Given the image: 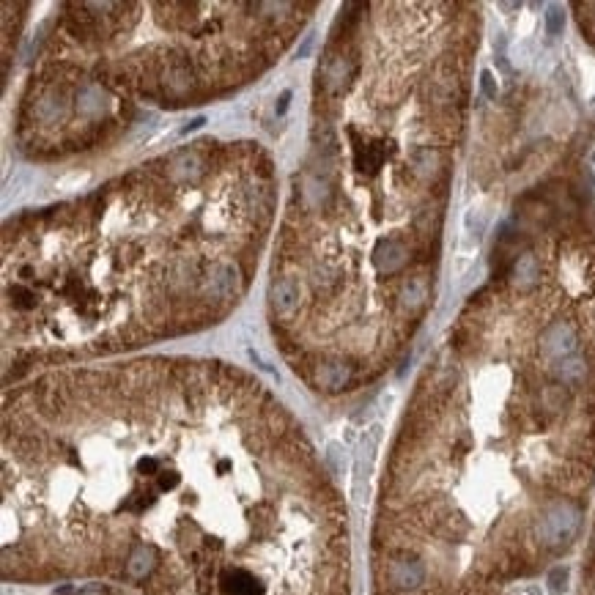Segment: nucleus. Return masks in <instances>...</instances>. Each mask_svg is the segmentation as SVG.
<instances>
[{
  "label": "nucleus",
  "mask_w": 595,
  "mask_h": 595,
  "mask_svg": "<svg viewBox=\"0 0 595 595\" xmlns=\"http://www.w3.org/2000/svg\"><path fill=\"white\" fill-rule=\"evenodd\" d=\"M374 264L381 274H398L409 264V247L398 239H381L374 250Z\"/></svg>",
  "instance_id": "obj_5"
},
{
  "label": "nucleus",
  "mask_w": 595,
  "mask_h": 595,
  "mask_svg": "<svg viewBox=\"0 0 595 595\" xmlns=\"http://www.w3.org/2000/svg\"><path fill=\"white\" fill-rule=\"evenodd\" d=\"M250 360H253V362H255V365H258V368H261L264 374H269V376H274V379H277V371L271 368L269 362H267V360H264V357H261L258 351H253V349H250Z\"/></svg>",
  "instance_id": "obj_13"
},
{
  "label": "nucleus",
  "mask_w": 595,
  "mask_h": 595,
  "mask_svg": "<svg viewBox=\"0 0 595 595\" xmlns=\"http://www.w3.org/2000/svg\"><path fill=\"white\" fill-rule=\"evenodd\" d=\"M288 99H291V91H285L283 97H280V105H277V115H283L285 108H288Z\"/></svg>",
  "instance_id": "obj_15"
},
{
  "label": "nucleus",
  "mask_w": 595,
  "mask_h": 595,
  "mask_svg": "<svg viewBox=\"0 0 595 595\" xmlns=\"http://www.w3.org/2000/svg\"><path fill=\"white\" fill-rule=\"evenodd\" d=\"M242 277L233 264H215L203 277V294L215 302H231L239 296Z\"/></svg>",
  "instance_id": "obj_3"
},
{
  "label": "nucleus",
  "mask_w": 595,
  "mask_h": 595,
  "mask_svg": "<svg viewBox=\"0 0 595 595\" xmlns=\"http://www.w3.org/2000/svg\"><path fill=\"white\" fill-rule=\"evenodd\" d=\"M77 110L83 112V115H88V118H94V115H102L105 112V94H102V88H97V85H83L80 88V94H77Z\"/></svg>",
  "instance_id": "obj_11"
},
{
  "label": "nucleus",
  "mask_w": 595,
  "mask_h": 595,
  "mask_svg": "<svg viewBox=\"0 0 595 595\" xmlns=\"http://www.w3.org/2000/svg\"><path fill=\"white\" fill-rule=\"evenodd\" d=\"M562 25H565L562 8H560V6H548V8H546V33H548V36H557V33L562 31Z\"/></svg>",
  "instance_id": "obj_12"
},
{
  "label": "nucleus",
  "mask_w": 595,
  "mask_h": 595,
  "mask_svg": "<svg viewBox=\"0 0 595 595\" xmlns=\"http://www.w3.org/2000/svg\"><path fill=\"white\" fill-rule=\"evenodd\" d=\"M217 587L222 595H264L261 582L247 568H222L217 576Z\"/></svg>",
  "instance_id": "obj_4"
},
{
  "label": "nucleus",
  "mask_w": 595,
  "mask_h": 595,
  "mask_svg": "<svg viewBox=\"0 0 595 595\" xmlns=\"http://www.w3.org/2000/svg\"><path fill=\"white\" fill-rule=\"evenodd\" d=\"M167 173L176 181H195L203 173V160L198 151H178L170 162H167Z\"/></svg>",
  "instance_id": "obj_8"
},
{
  "label": "nucleus",
  "mask_w": 595,
  "mask_h": 595,
  "mask_svg": "<svg viewBox=\"0 0 595 595\" xmlns=\"http://www.w3.org/2000/svg\"><path fill=\"white\" fill-rule=\"evenodd\" d=\"M428 296H431L428 280H426V277H409V280L403 283V288H401V308L409 310V313H417V310L426 308Z\"/></svg>",
  "instance_id": "obj_9"
},
{
  "label": "nucleus",
  "mask_w": 595,
  "mask_h": 595,
  "mask_svg": "<svg viewBox=\"0 0 595 595\" xmlns=\"http://www.w3.org/2000/svg\"><path fill=\"white\" fill-rule=\"evenodd\" d=\"M541 354L546 362H551V368L560 365L568 357H576L579 354L576 329L568 324V321H551L541 332Z\"/></svg>",
  "instance_id": "obj_2"
},
{
  "label": "nucleus",
  "mask_w": 595,
  "mask_h": 595,
  "mask_svg": "<svg viewBox=\"0 0 595 595\" xmlns=\"http://www.w3.org/2000/svg\"><path fill=\"white\" fill-rule=\"evenodd\" d=\"M154 560L157 557H154L151 546H135L132 554L126 557V573H129V579H135V582L146 579L151 573V568H154Z\"/></svg>",
  "instance_id": "obj_10"
},
{
  "label": "nucleus",
  "mask_w": 595,
  "mask_h": 595,
  "mask_svg": "<svg viewBox=\"0 0 595 595\" xmlns=\"http://www.w3.org/2000/svg\"><path fill=\"white\" fill-rule=\"evenodd\" d=\"M381 442V426H371L360 447H357V458H354V488H351V496L354 502L362 508L365 505V496H368V480H371V472H374V461H376V450H379Z\"/></svg>",
  "instance_id": "obj_1"
},
{
  "label": "nucleus",
  "mask_w": 595,
  "mask_h": 595,
  "mask_svg": "<svg viewBox=\"0 0 595 595\" xmlns=\"http://www.w3.org/2000/svg\"><path fill=\"white\" fill-rule=\"evenodd\" d=\"M80 595H105V593H102V590H83Z\"/></svg>",
  "instance_id": "obj_16"
},
{
  "label": "nucleus",
  "mask_w": 595,
  "mask_h": 595,
  "mask_svg": "<svg viewBox=\"0 0 595 595\" xmlns=\"http://www.w3.org/2000/svg\"><path fill=\"white\" fill-rule=\"evenodd\" d=\"M480 83H483V91H486V97H496V85H494V77H491V72H483V74H480Z\"/></svg>",
  "instance_id": "obj_14"
},
{
  "label": "nucleus",
  "mask_w": 595,
  "mask_h": 595,
  "mask_svg": "<svg viewBox=\"0 0 595 595\" xmlns=\"http://www.w3.org/2000/svg\"><path fill=\"white\" fill-rule=\"evenodd\" d=\"M313 381L316 387H324V389H343L349 381H351V365L346 362H319L313 365Z\"/></svg>",
  "instance_id": "obj_7"
},
{
  "label": "nucleus",
  "mask_w": 595,
  "mask_h": 595,
  "mask_svg": "<svg viewBox=\"0 0 595 595\" xmlns=\"http://www.w3.org/2000/svg\"><path fill=\"white\" fill-rule=\"evenodd\" d=\"M593 160H595V157H593Z\"/></svg>",
  "instance_id": "obj_17"
},
{
  "label": "nucleus",
  "mask_w": 595,
  "mask_h": 595,
  "mask_svg": "<svg viewBox=\"0 0 595 595\" xmlns=\"http://www.w3.org/2000/svg\"><path fill=\"white\" fill-rule=\"evenodd\" d=\"M299 299H302V291H299V283H296L294 277H280V280H274V285H271V305H274L277 316L285 319V316L296 313Z\"/></svg>",
  "instance_id": "obj_6"
}]
</instances>
